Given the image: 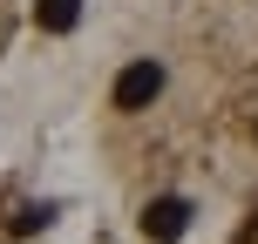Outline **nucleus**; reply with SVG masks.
<instances>
[{"instance_id": "obj_2", "label": "nucleus", "mask_w": 258, "mask_h": 244, "mask_svg": "<svg viewBox=\"0 0 258 244\" xmlns=\"http://www.w3.org/2000/svg\"><path fill=\"white\" fill-rule=\"evenodd\" d=\"M190 231V204L183 197H156V204H143V237L150 244H177Z\"/></svg>"}, {"instance_id": "obj_1", "label": "nucleus", "mask_w": 258, "mask_h": 244, "mask_svg": "<svg viewBox=\"0 0 258 244\" xmlns=\"http://www.w3.org/2000/svg\"><path fill=\"white\" fill-rule=\"evenodd\" d=\"M156 95H163V61H129L122 75H116V109H150Z\"/></svg>"}, {"instance_id": "obj_3", "label": "nucleus", "mask_w": 258, "mask_h": 244, "mask_svg": "<svg viewBox=\"0 0 258 244\" xmlns=\"http://www.w3.org/2000/svg\"><path fill=\"white\" fill-rule=\"evenodd\" d=\"M82 21V0H34V27L41 34H75Z\"/></svg>"}, {"instance_id": "obj_4", "label": "nucleus", "mask_w": 258, "mask_h": 244, "mask_svg": "<svg viewBox=\"0 0 258 244\" xmlns=\"http://www.w3.org/2000/svg\"><path fill=\"white\" fill-rule=\"evenodd\" d=\"M54 224V204H21V217H14V237H34Z\"/></svg>"}]
</instances>
